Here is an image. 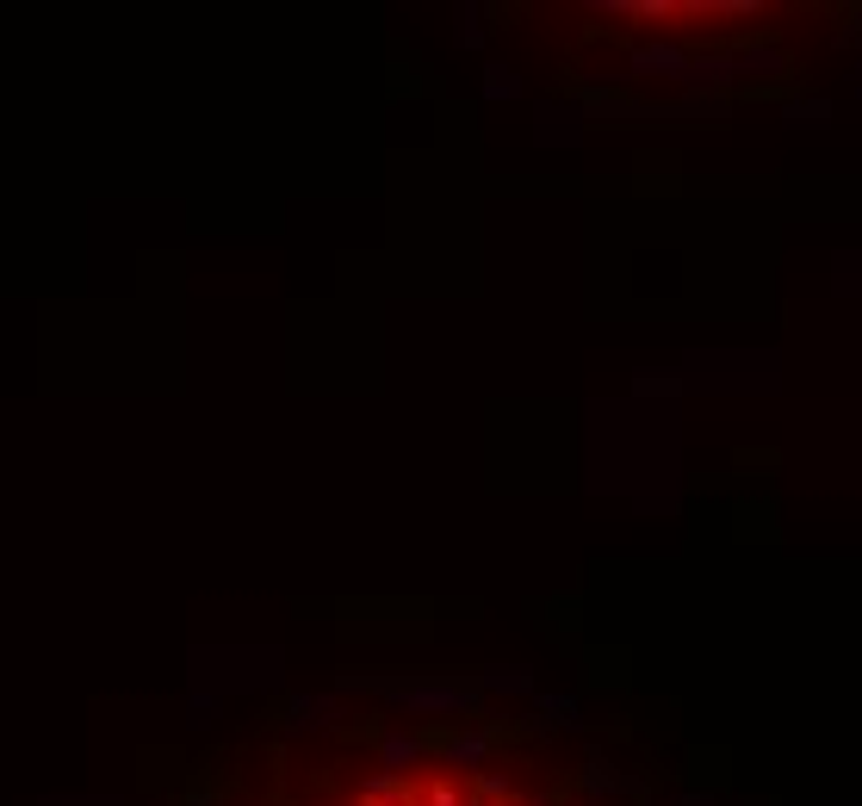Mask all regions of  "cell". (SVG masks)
<instances>
[{"label": "cell", "mask_w": 862, "mask_h": 806, "mask_svg": "<svg viewBox=\"0 0 862 806\" xmlns=\"http://www.w3.org/2000/svg\"><path fill=\"white\" fill-rule=\"evenodd\" d=\"M379 688V695H391V702L416 707V714H466V707H478V688H460V683H366Z\"/></svg>", "instance_id": "6da1fadb"}, {"label": "cell", "mask_w": 862, "mask_h": 806, "mask_svg": "<svg viewBox=\"0 0 862 806\" xmlns=\"http://www.w3.org/2000/svg\"><path fill=\"white\" fill-rule=\"evenodd\" d=\"M540 714H552L559 726H577V702L571 695H540Z\"/></svg>", "instance_id": "9c48e42d"}, {"label": "cell", "mask_w": 862, "mask_h": 806, "mask_svg": "<svg viewBox=\"0 0 862 806\" xmlns=\"http://www.w3.org/2000/svg\"><path fill=\"white\" fill-rule=\"evenodd\" d=\"M211 714H218V702H211L206 688H199V695H187V720L192 726H211Z\"/></svg>", "instance_id": "30bf717a"}, {"label": "cell", "mask_w": 862, "mask_h": 806, "mask_svg": "<svg viewBox=\"0 0 862 806\" xmlns=\"http://www.w3.org/2000/svg\"><path fill=\"white\" fill-rule=\"evenodd\" d=\"M608 788H621V775L608 770L603 757H596V763H584V794H608Z\"/></svg>", "instance_id": "ba28073f"}, {"label": "cell", "mask_w": 862, "mask_h": 806, "mask_svg": "<svg viewBox=\"0 0 862 806\" xmlns=\"http://www.w3.org/2000/svg\"><path fill=\"white\" fill-rule=\"evenodd\" d=\"M187 806H218V794H187Z\"/></svg>", "instance_id": "7c38bea8"}, {"label": "cell", "mask_w": 862, "mask_h": 806, "mask_svg": "<svg viewBox=\"0 0 862 806\" xmlns=\"http://www.w3.org/2000/svg\"><path fill=\"white\" fill-rule=\"evenodd\" d=\"M484 93H490V100H509V93H516V75H509V69H490V75H484Z\"/></svg>", "instance_id": "8fae6325"}, {"label": "cell", "mask_w": 862, "mask_h": 806, "mask_svg": "<svg viewBox=\"0 0 862 806\" xmlns=\"http://www.w3.org/2000/svg\"><path fill=\"white\" fill-rule=\"evenodd\" d=\"M689 69V51H676V44H633V75H676L683 81Z\"/></svg>", "instance_id": "7a4b0ae2"}, {"label": "cell", "mask_w": 862, "mask_h": 806, "mask_svg": "<svg viewBox=\"0 0 862 806\" xmlns=\"http://www.w3.org/2000/svg\"><path fill=\"white\" fill-rule=\"evenodd\" d=\"M329 714H335V702H329V695H298V702L286 707V732H311V726H329Z\"/></svg>", "instance_id": "3957f363"}, {"label": "cell", "mask_w": 862, "mask_h": 806, "mask_svg": "<svg viewBox=\"0 0 862 806\" xmlns=\"http://www.w3.org/2000/svg\"><path fill=\"white\" fill-rule=\"evenodd\" d=\"M484 757H490V732H460V738H447V763H453V770H478Z\"/></svg>", "instance_id": "5b68a950"}, {"label": "cell", "mask_w": 862, "mask_h": 806, "mask_svg": "<svg viewBox=\"0 0 862 806\" xmlns=\"http://www.w3.org/2000/svg\"><path fill=\"white\" fill-rule=\"evenodd\" d=\"M379 757H385V770H391V775H404L410 763H422V738H410V732H385V738H379Z\"/></svg>", "instance_id": "277c9868"}, {"label": "cell", "mask_w": 862, "mask_h": 806, "mask_svg": "<svg viewBox=\"0 0 862 806\" xmlns=\"http://www.w3.org/2000/svg\"><path fill=\"white\" fill-rule=\"evenodd\" d=\"M478 688H502V695H528V688H534V676H528V670H497V676H484Z\"/></svg>", "instance_id": "52a82bcc"}, {"label": "cell", "mask_w": 862, "mask_h": 806, "mask_svg": "<svg viewBox=\"0 0 862 806\" xmlns=\"http://www.w3.org/2000/svg\"><path fill=\"white\" fill-rule=\"evenodd\" d=\"M416 806H466V788H460L453 775H429V782L416 788Z\"/></svg>", "instance_id": "8992f818"}]
</instances>
